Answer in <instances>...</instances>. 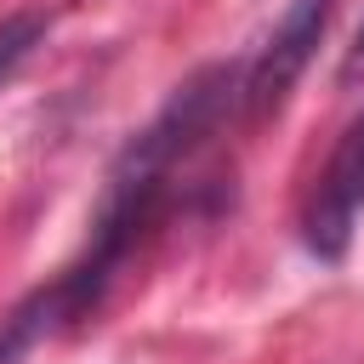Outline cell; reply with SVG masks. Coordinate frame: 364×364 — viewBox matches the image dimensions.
Listing matches in <instances>:
<instances>
[{
  "label": "cell",
  "instance_id": "4",
  "mask_svg": "<svg viewBox=\"0 0 364 364\" xmlns=\"http://www.w3.org/2000/svg\"><path fill=\"white\" fill-rule=\"evenodd\" d=\"M358 80H364V23L353 28V46L341 51V68H336V85H341V91H353Z\"/></svg>",
  "mask_w": 364,
  "mask_h": 364
},
{
  "label": "cell",
  "instance_id": "2",
  "mask_svg": "<svg viewBox=\"0 0 364 364\" xmlns=\"http://www.w3.org/2000/svg\"><path fill=\"white\" fill-rule=\"evenodd\" d=\"M330 17H336V0H290V6H284V17L273 23V34L262 40V51L245 63V114H250V119L273 114V108L290 97V85H296L301 68L313 63Z\"/></svg>",
  "mask_w": 364,
  "mask_h": 364
},
{
  "label": "cell",
  "instance_id": "3",
  "mask_svg": "<svg viewBox=\"0 0 364 364\" xmlns=\"http://www.w3.org/2000/svg\"><path fill=\"white\" fill-rule=\"evenodd\" d=\"M46 40V17L40 11H17V17H6L0 23V85L28 63V51Z\"/></svg>",
  "mask_w": 364,
  "mask_h": 364
},
{
  "label": "cell",
  "instance_id": "1",
  "mask_svg": "<svg viewBox=\"0 0 364 364\" xmlns=\"http://www.w3.org/2000/svg\"><path fill=\"white\" fill-rule=\"evenodd\" d=\"M364 216V108L336 136L330 159L318 165L307 199H301V245L318 262H341Z\"/></svg>",
  "mask_w": 364,
  "mask_h": 364
}]
</instances>
